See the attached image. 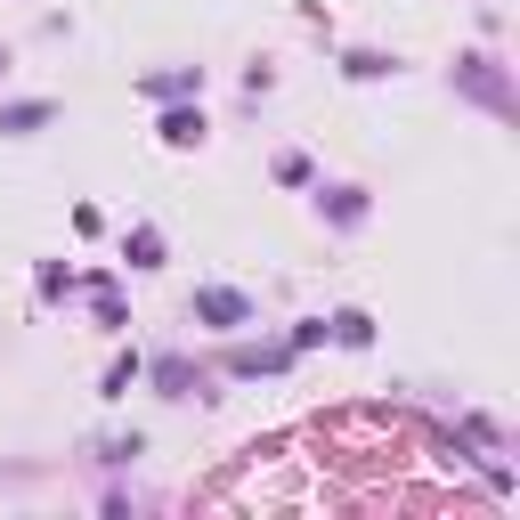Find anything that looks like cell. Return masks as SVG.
I'll return each mask as SVG.
<instances>
[{
    "label": "cell",
    "instance_id": "cell-1",
    "mask_svg": "<svg viewBox=\"0 0 520 520\" xmlns=\"http://www.w3.org/2000/svg\"><path fill=\"white\" fill-rule=\"evenodd\" d=\"M195 317L220 325V334H236V325H252V301H244V293H228V285H204V293H195Z\"/></svg>",
    "mask_w": 520,
    "mask_h": 520
},
{
    "label": "cell",
    "instance_id": "cell-2",
    "mask_svg": "<svg viewBox=\"0 0 520 520\" xmlns=\"http://www.w3.org/2000/svg\"><path fill=\"white\" fill-rule=\"evenodd\" d=\"M155 390H163V399H187V390H195V366H187V358H155Z\"/></svg>",
    "mask_w": 520,
    "mask_h": 520
},
{
    "label": "cell",
    "instance_id": "cell-3",
    "mask_svg": "<svg viewBox=\"0 0 520 520\" xmlns=\"http://www.w3.org/2000/svg\"><path fill=\"white\" fill-rule=\"evenodd\" d=\"M49 122V106L41 98H25V106H0V130H9V139H25V130H41Z\"/></svg>",
    "mask_w": 520,
    "mask_h": 520
},
{
    "label": "cell",
    "instance_id": "cell-4",
    "mask_svg": "<svg viewBox=\"0 0 520 520\" xmlns=\"http://www.w3.org/2000/svg\"><path fill=\"white\" fill-rule=\"evenodd\" d=\"M122 252H130V269H163V236H155V228H130Z\"/></svg>",
    "mask_w": 520,
    "mask_h": 520
},
{
    "label": "cell",
    "instance_id": "cell-5",
    "mask_svg": "<svg viewBox=\"0 0 520 520\" xmlns=\"http://www.w3.org/2000/svg\"><path fill=\"white\" fill-rule=\"evenodd\" d=\"M163 139H171V147H195V139H204V114H187V106L163 114Z\"/></svg>",
    "mask_w": 520,
    "mask_h": 520
},
{
    "label": "cell",
    "instance_id": "cell-6",
    "mask_svg": "<svg viewBox=\"0 0 520 520\" xmlns=\"http://www.w3.org/2000/svg\"><path fill=\"white\" fill-rule=\"evenodd\" d=\"M334 334H342L350 350H366V342H374V317H366V309H342V317H334Z\"/></svg>",
    "mask_w": 520,
    "mask_h": 520
},
{
    "label": "cell",
    "instance_id": "cell-7",
    "mask_svg": "<svg viewBox=\"0 0 520 520\" xmlns=\"http://www.w3.org/2000/svg\"><path fill=\"white\" fill-rule=\"evenodd\" d=\"M187 90H204V74H147V98H187Z\"/></svg>",
    "mask_w": 520,
    "mask_h": 520
},
{
    "label": "cell",
    "instance_id": "cell-8",
    "mask_svg": "<svg viewBox=\"0 0 520 520\" xmlns=\"http://www.w3.org/2000/svg\"><path fill=\"white\" fill-rule=\"evenodd\" d=\"M130 382H139V358H114V374H106V399H122Z\"/></svg>",
    "mask_w": 520,
    "mask_h": 520
}]
</instances>
